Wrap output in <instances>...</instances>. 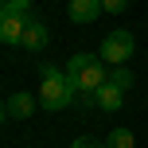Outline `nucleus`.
<instances>
[{
  "mask_svg": "<svg viewBox=\"0 0 148 148\" xmlns=\"http://www.w3.org/2000/svg\"><path fill=\"white\" fill-rule=\"evenodd\" d=\"M133 144H136L133 129H113V133H109V140H105V148H133Z\"/></svg>",
  "mask_w": 148,
  "mask_h": 148,
  "instance_id": "nucleus-9",
  "label": "nucleus"
},
{
  "mask_svg": "<svg viewBox=\"0 0 148 148\" xmlns=\"http://www.w3.org/2000/svg\"><path fill=\"white\" fill-rule=\"evenodd\" d=\"M70 148H105V144H101V140H94V136H78Z\"/></svg>",
  "mask_w": 148,
  "mask_h": 148,
  "instance_id": "nucleus-13",
  "label": "nucleus"
},
{
  "mask_svg": "<svg viewBox=\"0 0 148 148\" xmlns=\"http://www.w3.org/2000/svg\"><path fill=\"white\" fill-rule=\"evenodd\" d=\"M133 51H136V39L117 27V31H109V35L101 39V51H97V55H101L109 66H125V62L133 59Z\"/></svg>",
  "mask_w": 148,
  "mask_h": 148,
  "instance_id": "nucleus-3",
  "label": "nucleus"
},
{
  "mask_svg": "<svg viewBox=\"0 0 148 148\" xmlns=\"http://www.w3.org/2000/svg\"><path fill=\"white\" fill-rule=\"evenodd\" d=\"M101 8L117 16V12H125V8H129V0H101Z\"/></svg>",
  "mask_w": 148,
  "mask_h": 148,
  "instance_id": "nucleus-12",
  "label": "nucleus"
},
{
  "mask_svg": "<svg viewBox=\"0 0 148 148\" xmlns=\"http://www.w3.org/2000/svg\"><path fill=\"white\" fill-rule=\"evenodd\" d=\"M121 101H125V90L113 86V82H105V86L94 94V105H97L101 113H117V109H121Z\"/></svg>",
  "mask_w": 148,
  "mask_h": 148,
  "instance_id": "nucleus-7",
  "label": "nucleus"
},
{
  "mask_svg": "<svg viewBox=\"0 0 148 148\" xmlns=\"http://www.w3.org/2000/svg\"><path fill=\"white\" fill-rule=\"evenodd\" d=\"M66 78L74 82L78 94H97V90L109 82V74H105V59H101V55H70Z\"/></svg>",
  "mask_w": 148,
  "mask_h": 148,
  "instance_id": "nucleus-1",
  "label": "nucleus"
},
{
  "mask_svg": "<svg viewBox=\"0 0 148 148\" xmlns=\"http://www.w3.org/2000/svg\"><path fill=\"white\" fill-rule=\"evenodd\" d=\"M23 31H27V12H4L0 16V39H4L8 47H20L23 43Z\"/></svg>",
  "mask_w": 148,
  "mask_h": 148,
  "instance_id": "nucleus-4",
  "label": "nucleus"
},
{
  "mask_svg": "<svg viewBox=\"0 0 148 148\" xmlns=\"http://www.w3.org/2000/svg\"><path fill=\"white\" fill-rule=\"evenodd\" d=\"M27 4H31V0H0V12H27Z\"/></svg>",
  "mask_w": 148,
  "mask_h": 148,
  "instance_id": "nucleus-11",
  "label": "nucleus"
},
{
  "mask_svg": "<svg viewBox=\"0 0 148 148\" xmlns=\"http://www.w3.org/2000/svg\"><path fill=\"white\" fill-rule=\"evenodd\" d=\"M109 82H113V86H121V90H129V86H133V74H129V66H113Z\"/></svg>",
  "mask_w": 148,
  "mask_h": 148,
  "instance_id": "nucleus-10",
  "label": "nucleus"
},
{
  "mask_svg": "<svg viewBox=\"0 0 148 148\" xmlns=\"http://www.w3.org/2000/svg\"><path fill=\"white\" fill-rule=\"evenodd\" d=\"M35 101H39V97H31L27 90L8 94V97H4V117H8V121H27L31 113H35Z\"/></svg>",
  "mask_w": 148,
  "mask_h": 148,
  "instance_id": "nucleus-5",
  "label": "nucleus"
},
{
  "mask_svg": "<svg viewBox=\"0 0 148 148\" xmlns=\"http://www.w3.org/2000/svg\"><path fill=\"white\" fill-rule=\"evenodd\" d=\"M23 51H31V55H39V51H47V23L43 20H35V16H27V31H23Z\"/></svg>",
  "mask_w": 148,
  "mask_h": 148,
  "instance_id": "nucleus-6",
  "label": "nucleus"
},
{
  "mask_svg": "<svg viewBox=\"0 0 148 148\" xmlns=\"http://www.w3.org/2000/svg\"><path fill=\"white\" fill-rule=\"evenodd\" d=\"M66 12H70V20H74V23H94L97 16L105 12V8H101V0H70Z\"/></svg>",
  "mask_w": 148,
  "mask_h": 148,
  "instance_id": "nucleus-8",
  "label": "nucleus"
},
{
  "mask_svg": "<svg viewBox=\"0 0 148 148\" xmlns=\"http://www.w3.org/2000/svg\"><path fill=\"white\" fill-rule=\"evenodd\" d=\"M74 97H78V90H74V82L66 78V70L47 74V78H43V86H39V105H43V109H51V113L66 109Z\"/></svg>",
  "mask_w": 148,
  "mask_h": 148,
  "instance_id": "nucleus-2",
  "label": "nucleus"
}]
</instances>
